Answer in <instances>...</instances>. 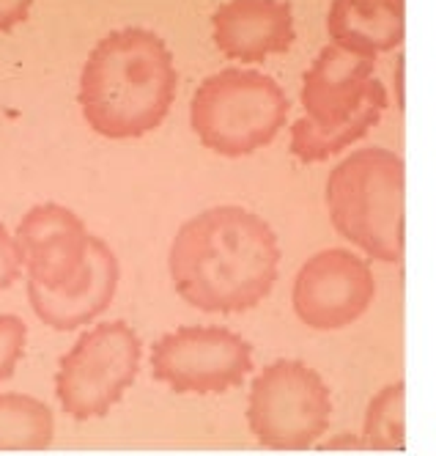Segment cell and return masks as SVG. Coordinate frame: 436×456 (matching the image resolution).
<instances>
[{
    "instance_id": "cell-1",
    "label": "cell",
    "mask_w": 436,
    "mask_h": 456,
    "mask_svg": "<svg viewBox=\"0 0 436 456\" xmlns=\"http://www.w3.org/2000/svg\"><path fill=\"white\" fill-rule=\"evenodd\" d=\"M280 248L263 217L245 207H212L190 217L167 253L184 303L212 314L258 305L278 281Z\"/></svg>"
},
{
    "instance_id": "cell-2",
    "label": "cell",
    "mask_w": 436,
    "mask_h": 456,
    "mask_svg": "<svg viewBox=\"0 0 436 456\" xmlns=\"http://www.w3.org/2000/svg\"><path fill=\"white\" fill-rule=\"evenodd\" d=\"M179 88L174 53L141 25L110 30L88 53L77 105L85 124L108 141L143 138L167 118Z\"/></svg>"
},
{
    "instance_id": "cell-3",
    "label": "cell",
    "mask_w": 436,
    "mask_h": 456,
    "mask_svg": "<svg viewBox=\"0 0 436 456\" xmlns=\"http://www.w3.org/2000/svg\"><path fill=\"white\" fill-rule=\"evenodd\" d=\"M305 116L291 126V154L321 162L367 135L387 108V91L374 80V58L341 45L324 47L302 77Z\"/></svg>"
},
{
    "instance_id": "cell-4",
    "label": "cell",
    "mask_w": 436,
    "mask_h": 456,
    "mask_svg": "<svg viewBox=\"0 0 436 456\" xmlns=\"http://www.w3.org/2000/svg\"><path fill=\"white\" fill-rule=\"evenodd\" d=\"M286 88L253 67H225L200 80L190 100V126L200 146L239 159L275 143L288 124Z\"/></svg>"
},
{
    "instance_id": "cell-5",
    "label": "cell",
    "mask_w": 436,
    "mask_h": 456,
    "mask_svg": "<svg viewBox=\"0 0 436 456\" xmlns=\"http://www.w3.org/2000/svg\"><path fill=\"white\" fill-rule=\"evenodd\" d=\"M327 207L338 232L379 258L404 248V162L390 149H359L327 179Z\"/></svg>"
},
{
    "instance_id": "cell-6",
    "label": "cell",
    "mask_w": 436,
    "mask_h": 456,
    "mask_svg": "<svg viewBox=\"0 0 436 456\" xmlns=\"http://www.w3.org/2000/svg\"><path fill=\"white\" fill-rule=\"evenodd\" d=\"M141 338L124 322H102L83 333L61 357L55 396L77 420L108 415L135 382L141 369Z\"/></svg>"
},
{
    "instance_id": "cell-7",
    "label": "cell",
    "mask_w": 436,
    "mask_h": 456,
    "mask_svg": "<svg viewBox=\"0 0 436 456\" xmlns=\"http://www.w3.org/2000/svg\"><path fill=\"white\" fill-rule=\"evenodd\" d=\"M327 415V387L308 366L275 363L253 382L247 420L263 445L305 448L324 432Z\"/></svg>"
},
{
    "instance_id": "cell-8",
    "label": "cell",
    "mask_w": 436,
    "mask_h": 456,
    "mask_svg": "<svg viewBox=\"0 0 436 456\" xmlns=\"http://www.w3.org/2000/svg\"><path fill=\"white\" fill-rule=\"evenodd\" d=\"M250 369V344L228 328H179L151 349L154 377L176 394H222Z\"/></svg>"
},
{
    "instance_id": "cell-9",
    "label": "cell",
    "mask_w": 436,
    "mask_h": 456,
    "mask_svg": "<svg viewBox=\"0 0 436 456\" xmlns=\"http://www.w3.org/2000/svg\"><path fill=\"white\" fill-rule=\"evenodd\" d=\"M374 295V278L365 262L349 250L311 256L294 281V311L311 328H343L357 319Z\"/></svg>"
},
{
    "instance_id": "cell-10",
    "label": "cell",
    "mask_w": 436,
    "mask_h": 456,
    "mask_svg": "<svg viewBox=\"0 0 436 456\" xmlns=\"http://www.w3.org/2000/svg\"><path fill=\"white\" fill-rule=\"evenodd\" d=\"M14 237L22 248L28 286L50 291L63 289L83 273L88 262L91 234L69 207L39 204L28 209Z\"/></svg>"
},
{
    "instance_id": "cell-11",
    "label": "cell",
    "mask_w": 436,
    "mask_h": 456,
    "mask_svg": "<svg viewBox=\"0 0 436 456\" xmlns=\"http://www.w3.org/2000/svg\"><path fill=\"white\" fill-rule=\"evenodd\" d=\"M296 39L288 0H222L212 14V42L237 63H263L291 50Z\"/></svg>"
},
{
    "instance_id": "cell-12",
    "label": "cell",
    "mask_w": 436,
    "mask_h": 456,
    "mask_svg": "<svg viewBox=\"0 0 436 456\" xmlns=\"http://www.w3.org/2000/svg\"><path fill=\"white\" fill-rule=\"evenodd\" d=\"M118 258L110 245L99 237H91L88 262L83 273L66 283L63 289H39L28 286L30 308L47 328L55 330H77L83 324H91L96 316H102L118 289Z\"/></svg>"
},
{
    "instance_id": "cell-13",
    "label": "cell",
    "mask_w": 436,
    "mask_h": 456,
    "mask_svg": "<svg viewBox=\"0 0 436 456\" xmlns=\"http://www.w3.org/2000/svg\"><path fill=\"white\" fill-rule=\"evenodd\" d=\"M404 0H332L327 28L335 45L374 58L404 42Z\"/></svg>"
},
{
    "instance_id": "cell-14",
    "label": "cell",
    "mask_w": 436,
    "mask_h": 456,
    "mask_svg": "<svg viewBox=\"0 0 436 456\" xmlns=\"http://www.w3.org/2000/svg\"><path fill=\"white\" fill-rule=\"evenodd\" d=\"M52 410L25 394H0V453L42 451L52 443Z\"/></svg>"
},
{
    "instance_id": "cell-15",
    "label": "cell",
    "mask_w": 436,
    "mask_h": 456,
    "mask_svg": "<svg viewBox=\"0 0 436 456\" xmlns=\"http://www.w3.org/2000/svg\"><path fill=\"white\" fill-rule=\"evenodd\" d=\"M28 341V328L25 322L14 314H0V385H4L25 352Z\"/></svg>"
},
{
    "instance_id": "cell-16",
    "label": "cell",
    "mask_w": 436,
    "mask_h": 456,
    "mask_svg": "<svg viewBox=\"0 0 436 456\" xmlns=\"http://www.w3.org/2000/svg\"><path fill=\"white\" fill-rule=\"evenodd\" d=\"M22 270H25L22 248H20L17 237L0 223V291H6L20 278Z\"/></svg>"
},
{
    "instance_id": "cell-17",
    "label": "cell",
    "mask_w": 436,
    "mask_h": 456,
    "mask_svg": "<svg viewBox=\"0 0 436 456\" xmlns=\"http://www.w3.org/2000/svg\"><path fill=\"white\" fill-rule=\"evenodd\" d=\"M33 0H0V34H9L28 20Z\"/></svg>"
}]
</instances>
